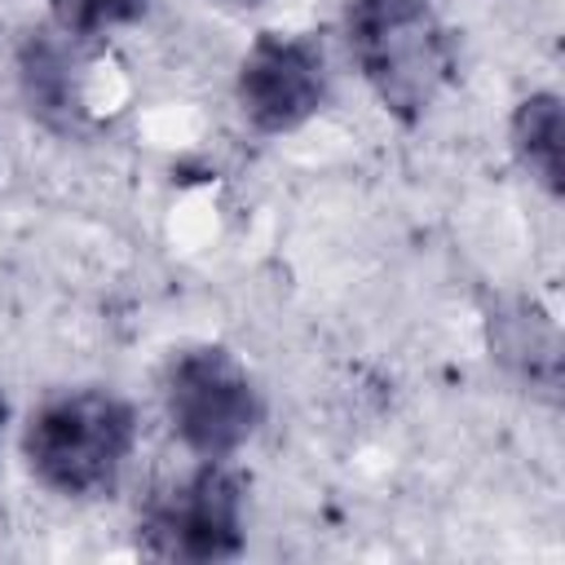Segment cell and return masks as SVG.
I'll return each mask as SVG.
<instances>
[{
	"instance_id": "cell-9",
	"label": "cell",
	"mask_w": 565,
	"mask_h": 565,
	"mask_svg": "<svg viewBox=\"0 0 565 565\" xmlns=\"http://www.w3.org/2000/svg\"><path fill=\"white\" fill-rule=\"evenodd\" d=\"M53 18L62 22V31H75V35H97L106 26H119V22H132L146 0H49Z\"/></svg>"
},
{
	"instance_id": "cell-2",
	"label": "cell",
	"mask_w": 565,
	"mask_h": 565,
	"mask_svg": "<svg viewBox=\"0 0 565 565\" xmlns=\"http://www.w3.org/2000/svg\"><path fill=\"white\" fill-rule=\"evenodd\" d=\"M137 415L110 388H71L49 397L22 433L31 477L62 499L110 494L132 459Z\"/></svg>"
},
{
	"instance_id": "cell-3",
	"label": "cell",
	"mask_w": 565,
	"mask_h": 565,
	"mask_svg": "<svg viewBox=\"0 0 565 565\" xmlns=\"http://www.w3.org/2000/svg\"><path fill=\"white\" fill-rule=\"evenodd\" d=\"M163 406L172 433L194 459H230L265 419V397L252 371L225 344H190L172 353Z\"/></svg>"
},
{
	"instance_id": "cell-10",
	"label": "cell",
	"mask_w": 565,
	"mask_h": 565,
	"mask_svg": "<svg viewBox=\"0 0 565 565\" xmlns=\"http://www.w3.org/2000/svg\"><path fill=\"white\" fill-rule=\"evenodd\" d=\"M4 419H9V402H4V393H0V437H4Z\"/></svg>"
},
{
	"instance_id": "cell-1",
	"label": "cell",
	"mask_w": 565,
	"mask_h": 565,
	"mask_svg": "<svg viewBox=\"0 0 565 565\" xmlns=\"http://www.w3.org/2000/svg\"><path fill=\"white\" fill-rule=\"evenodd\" d=\"M349 49L380 106L415 124L455 79V35L433 0H349Z\"/></svg>"
},
{
	"instance_id": "cell-8",
	"label": "cell",
	"mask_w": 565,
	"mask_h": 565,
	"mask_svg": "<svg viewBox=\"0 0 565 565\" xmlns=\"http://www.w3.org/2000/svg\"><path fill=\"white\" fill-rule=\"evenodd\" d=\"M512 154L552 199H561V97L556 93H530L525 102H516Z\"/></svg>"
},
{
	"instance_id": "cell-6",
	"label": "cell",
	"mask_w": 565,
	"mask_h": 565,
	"mask_svg": "<svg viewBox=\"0 0 565 565\" xmlns=\"http://www.w3.org/2000/svg\"><path fill=\"white\" fill-rule=\"evenodd\" d=\"M490 349L530 388L556 397V384H561V340H556L552 318L539 305H530V300L494 305V313H490Z\"/></svg>"
},
{
	"instance_id": "cell-4",
	"label": "cell",
	"mask_w": 565,
	"mask_h": 565,
	"mask_svg": "<svg viewBox=\"0 0 565 565\" xmlns=\"http://www.w3.org/2000/svg\"><path fill=\"white\" fill-rule=\"evenodd\" d=\"M247 486L225 459H199L194 472L159 490L141 521L137 547L154 561H234L247 547Z\"/></svg>"
},
{
	"instance_id": "cell-5",
	"label": "cell",
	"mask_w": 565,
	"mask_h": 565,
	"mask_svg": "<svg viewBox=\"0 0 565 565\" xmlns=\"http://www.w3.org/2000/svg\"><path fill=\"white\" fill-rule=\"evenodd\" d=\"M331 93L322 44L309 35L260 31L238 66V110L256 132H296Z\"/></svg>"
},
{
	"instance_id": "cell-11",
	"label": "cell",
	"mask_w": 565,
	"mask_h": 565,
	"mask_svg": "<svg viewBox=\"0 0 565 565\" xmlns=\"http://www.w3.org/2000/svg\"><path fill=\"white\" fill-rule=\"evenodd\" d=\"M230 4H256V0H230Z\"/></svg>"
},
{
	"instance_id": "cell-7",
	"label": "cell",
	"mask_w": 565,
	"mask_h": 565,
	"mask_svg": "<svg viewBox=\"0 0 565 565\" xmlns=\"http://www.w3.org/2000/svg\"><path fill=\"white\" fill-rule=\"evenodd\" d=\"M18 79L31 115H40L53 128H71L84 115L79 79L71 75V57L57 40H26L18 53Z\"/></svg>"
}]
</instances>
